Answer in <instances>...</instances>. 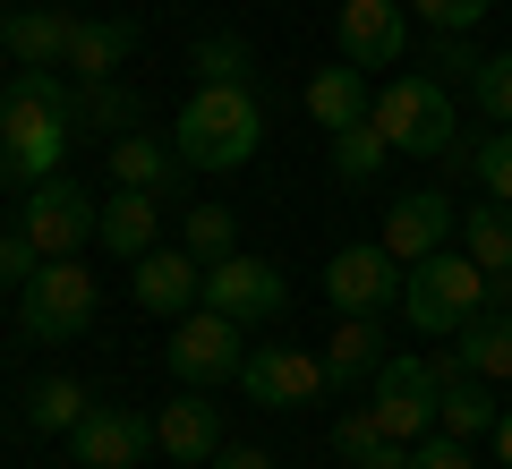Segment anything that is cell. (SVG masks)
<instances>
[{
	"instance_id": "1",
	"label": "cell",
	"mask_w": 512,
	"mask_h": 469,
	"mask_svg": "<svg viewBox=\"0 0 512 469\" xmlns=\"http://www.w3.org/2000/svg\"><path fill=\"white\" fill-rule=\"evenodd\" d=\"M77 145V77L69 69H18L0 86V188H35L69 163Z\"/></svg>"
},
{
	"instance_id": "2",
	"label": "cell",
	"mask_w": 512,
	"mask_h": 469,
	"mask_svg": "<svg viewBox=\"0 0 512 469\" xmlns=\"http://www.w3.org/2000/svg\"><path fill=\"white\" fill-rule=\"evenodd\" d=\"M171 145H180L188 171H248L256 145H265V103L256 86H197L171 120Z\"/></svg>"
},
{
	"instance_id": "3",
	"label": "cell",
	"mask_w": 512,
	"mask_h": 469,
	"mask_svg": "<svg viewBox=\"0 0 512 469\" xmlns=\"http://www.w3.org/2000/svg\"><path fill=\"white\" fill-rule=\"evenodd\" d=\"M478 307H487V273H478L470 248L419 256V265H410V282H402V316L419 325V342H453Z\"/></svg>"
},
{
	"instance_id": "4",
	"label": "cell",
	"mask_w": 512,
	"mask_h": 469,
	"mask_svg": "<svg viewBox=\"0 0 512 469\" xmlns=\"http://www.w3.org/2000/svg\"><path fill=\"white\" fill-rule=\"evenodd\" d=\"M367 120L384 128L393 154H419V163H444L453 154V86L444 77H384Z\"/></svg>"
},
{
	"instance_id": "5",
	"label": "cell",
	"mask_w": 512,
	"mask_h": 469,
	"mask_svg": "<svg viewBox=\"0 0 512 469\" xmlns=\"http://www.w3.org/2000/svg\"><path fill=\"white\" fill-rule=\"evenodd\" d=\"M94 307H103L94 273L77 256H43V273L18 290V325H26V342H77L94 325Z\"/></svg>"
},
{
	"instance_id": "6",
	"label": "cell",
	"mask_w": 512,
	"mask_h": 469,
	"mask_svg": "<svg viewBox=\"0 0 512 469\" xmlns=\"http://www.w3.org/2000/svg\"><path fill=\"white\" fill-rule=\"evenodd\" d=\"M248 325H231V316H214V307H188L180 325H171V342H163V359H171V376L180 384H239V367H248Z\"/></svg>"
},
{
	"instance_id": "7",
	"label": "cell",
	"mask_w": 512,
	"mask_h": 469,
	"mask_svg": "<svg viewBox=\"0 0 512 469\" xmlns=\"http://www.w3.org/2000/svg\"><path fill=\"white\" fill-rule=\"evenodd\" d=\"M444 367H453V359H384V367H376V393H367V410H376V427L393 435V444H419V435L436 427Z\"/></svg>"
},
{
	"instance_id": "8",
	"label": "cell",
	"mask_w": 512,
	"mask_h": 469,
	"mask_svg": "<svg viewBox=\"0 0 512 469\" xmlns=\"http://www.w3.org/2000/svg\"><path fill=\"white\" fill-rule=\"evenodd\" d=\"M205 307L256 333V325H274L282 307H291V282H282V265H274V256H248V248H231L222 265H205Z\"/></svg>"
},
{
	"instance_id": "9",
	"label": "cell",
	"mask_w": 512,
	"mask_h": 469,
	"mask_svg": "<svg viewBox=\"0 0 512 469\" xmlns=\"http://www.w3.org/2000/svg\"><path fill=\"white\" fill-rule=\"evenodd\" d=\"M94 222H103V205H94L69 171H52V180H35V188L18 197V231L35 239L43 256H77V248L94 239Z\"/></svg>"
},
{
	"instance_id": "10",
	"label": "cell",
	"mask_w": 512,
	"mask_h": 469,
	"mask_svg": "<svg viewBox=\"0 0 512 469\" xmlns=\"http://www.w3.org/2000/svg\"><path fill=\"white\" fill-rule=\"evenodd\" d=\"M325 384H333L325 359H316V350H299V342H256L248 367H239V393H248L256 410H308Z\"/></svg>"
},
{
	"instance_id": "11",
	"label": "cell",
	"mask_w": 512,
	"mask_h": 469,
	"mask_svg": "<svg viewBox=\"0 0 512 469\" xmlns=\"http://www.w3.org/2000/svg\"><path fill=\"white\" fill-rule=\"evenodd\" d=\"M402 282H410V265L384 239H359V248H342L325 265V299L342 307V316H384V307L402 299Z\"/></svg>"
},
{
	"instance_id": "12",
	"label": "cell",
	"mask_w": 512,
	"mask_h": 469,
	"mask_svg": "<svg viewBox=\"0 0 512 469\" xmlns=\"http://www.w3.org/2000/svg\"><path fill=\"white\" fill-rule=\"evenodd\" d=\"M77 469H137L154 452V410H128V401H94L86 418L69 427Z\"/></svg>"
},
{
	"instance_id": "13",
	"label": "cell",
	"mask_w": 512,
	"mask_h": 469,
	"mask_svg": "<svg viewBox=\"0 0 512 469\" xmlns=\"http://www.w3.org/2000/svg\"><path fill=\"white\" fill-rule=\"evenodd\" d=\"M333 43H342L350 69H393L410 52V9L402 0H342V18H333Z\"/></svg>"
},
{
	"instance_id": "14",
	"label": "cell",
	"mask_w": 512,
	"mask_h": 469,
	"mask_svg": "<svg viewBox=\"0 0 512 469\" xmlns=\"http://www.w3.org/2000/svg\"><path fill=\"white\" fill-rule=\"evenodd\" d=\"M128 299L146 307V316H171V325H180L188 307H205V256H188V248L137 256V265H128Z\"/></svg>"
},
{
	"instance_id": "15",
	"label": "cell",
	"mask_w": 512,
	"mask_h": 469,
	"mask_svg": "<svg viewBox=\"0 0 512 469\" xmlns=\"http://www.w3.org/2000/svg\"><path fill=\"white\" fill-rule=\"evenodd\" d=\"M154 452H171L180 469H205L222 452V410H214L205 384H180V393L154 410Z\"/></svg>"
},
{
	"instance_id": "16",
	"label": "cell",
	"mask_w": 512,
	"mask_h": 469,
	"mask_svg": "<svg viewBox=\"0 0 512 469\" xmlns=\"http://www.w3.org/2000/svg\"><path fill=\"white\" fill-rule=\"evenodd\" d=\"M453 231H461V214H453V197H444V188H410V197L384 205V248L402 256V265L453 248Z\"/></svg>"
},
{
	"instance_id": "17",
	"label": "cell",
	"mask_w": 512,
	"mask_h": 469,
	"mask_svg": "<svg viewBox=\"0 0 512 469\" xmlns=\"http://www.w3.org/2000/svg\"><path fill=\"white\" fill-rule=\"evenodd\" d=\"M180 180H188V163H180V145H171V137H146V128L111 137V188H146V197H171Z\"/></svg>"
},
{
	"instance_id": "18",
	"label": "cell",
	"mask_w": 512,
	"mask_h": 469,
	"mask_svg": "<svg viewBox=\"0 0 512 469\" xmlns=\"http://www.w3.org/2000/svg\"><path fill=\"white\" fill-rule=\"evenodd\" d=\"M444 359H453L461 376H478V384H512V307H478L470 325L453 333Z\"/></svg>"
},
{
	"instance_id": "19",
	"label": "cell",
	"mask_w": 512,
	"mask_h": 469,
	"mask_svg": "<svg viewBox=\"0 0 512 469\" xmlns=\"http://www.w3.org/2000/svg\"><path fill=\"white\" fill-rule=\"evenodd\" d=\"M128 52H137V26H128V18H77V26H69V60H60V69H69L77 86H103V77L128 69Z\"/></svg>"
},
{
	"instance_id": "20",
	"label": "cell",
	"mask_w": 512,
	"mask_h": 469,
	"mask_svg": "<svg viewBox=\"0 0 512 469\" xmlns=\"http://www.w3.org/2000/svg\"><path fill=\"white\" fill-rule=\"evenodd\" d=\"M94 239H103L111 256H128V265H137V256L163 248V205H154L146 188H111V197H103V222H94Z\"/></svg>"
},
{
	"instance_id": "21",
	"label": "cell",
	"mask_w": 512,
	"mask_h": 469,
	"mask_svg": "<svg viewBox=\"0 0 512 469\" xmlns=\"http://www.w3.org/2000/svg\"><path fill=\"white\" fill-rule=\"evenodd\" d=\"M367 111H376V94H367V69H350V60H333V69L308 77V120L325 128V137H342V128H359Z\"/></svg>"
},
{
	"instance_id": "22",
	"label": "cell",
	"mask_w": 512,
	"mask_h": 469,
	"mask_svg": "<svg viewBox=\"0 0 512 469\" xmlns=\"http://www.w3.org/2000/svg\"><path fill=\"white\" fill-rule=\"evenodd\" d=\"M69 9H18V18H9V60H18V69H60V60H69Z\"/></svg>"
},
{
	"instance_id": "23",
	"label": "cell",
	"mask_w": 512,
	"mask_h": 469,
	"mask_svg": "<svg viewBox=\"0 0 512 469\" xmlns=\"http://www.w3.org/2000/svg\"><path fill=\"white\" fill-rule=\"evenodd\" d=\"M495 384H478V376H461V367H444V401H436V427L444 435H461V444H470V435H495Z\"/></svg>"
},
{
	"instance_id": "24",
	"label": "cell",
	"mask_w": 512,
	"mask_h": 469,
	"mask_svg": "<svg viewBox=\"0 0 512 469\" xmlns=\"http://www.w3.org/2000/svg\"><path fill=\"white\" fill-rule=\"evenodd\" d=\"M128 128H146V103L103 77V86H77V137H128Z\"/></svg>"
},
{
	"instance_id": "25",
	"label": "cell",
	"mask_w": 512,
	"mask_h": 469,
	"mask_svg": "<svg viewBox=\"0 0 512 469\" xmlns=\"http://www.w3.org/2000/svg\"><path fill=\"white\" fill-rule=\"evenodd\" d=\"M384 359H393V350H384L376 316H342V333L325 342V376H333V384H359V376H376Z\"/></svg>"
},
{
	"instance_id": "26",
	"label": "cell",
	"mask_w": 512,
	"mask_h": 469,
	"mask_svg": "<svg viewBox=\"0 0 512 469\" xmlns=\"http://www.w3.org/2000/svg\"><path fill=\"white\" fill-rule=\"evenodd\" d=\"M461 248L478 256V273H512V205H470L461 214Z\"/></svg>"
},
{
	"instance_id": "27",
	"label": "cell",
	"mask_w": 512,
	"mask_h": 469,
	"mask_svg": "<svg viewBox=\"0 0 512 469\" xmlns=\"http://www.w3.org/2000/svg\"><path fill=\"white\" fill-rule=\"evenodd\" d=\"M86 410H94V401H86V384H77V376H43L35 393H26V427H35V435H69Z\"/></svg>"
},
{
	"instance_id": "28",
	"label": "cell",
	"mask_w": 512,
	"mask_h": 469,
	"mask_svg": "<svg viewBox=\"0 0 512 469\" xmlns=\"http://www.w3.org/2000/svg\"><path fill=\"white\" fill-rule=\"evenodd\" d=\"M188 69H197V86H256V52L239 35H197Z\"/></svg>"
},
{
	"instance_id": "29",
	"label": "cell",
	"mask_w": 512,
	"mask_h": 469,
	"mask_svg": "<svg viewBox=\"0 0 512 469\" xmlns=\"http://www.w3.org/2000/svg\"><path fill=\"white\" fill-rule=\"evenodd\" d=\"M384 154H393V145H384V128H376V120L342 128V137H333V180H342V188H367V180L384 171Z\"/></svg>"
},
{
	"instance_id": "30",
	"label": "cell",
	"mask_w": 512,
	"mask_h": 469,
	"mask_svg": "<svg viewBox=\"0 0 512 469\" xmlns=\"http://www.w3.org/2000/svg\"><path fill=\"white\" fill-rule=\"evenodd\" d=\"M180 248H188V256H205V265H222V256L239 248L231 205H188V214H180Z\"/></svg>"
},
{
	"instance_id": "31",
	"label": "cell",
	"mask_w": 512,
	"mask_h": 469,
	"mask_svg": "<svg viewBox=\"0 0 512 469\" xmlns=\"http://www.w3.org/2000/svg\"><path fill=\"white\" fill-rule=\"evenodd\" d=\"M470 94H478V111H487L495 128H512V43H504V52H487V60H478Z\"/></svg>"
},
{
	"instance_id": "32",
	"label": "cell",
	"mask_w": 512,
	"mask_h": 469,
	"mask_svg": "<svg viewBox=\"0 0 512 469\" xmlns=\"http://www.w3.org/2000/svg\"><path fill=\"white\" fill-rule=\"evenodd\" d=\"M470 171H478V188H487L495 205H512V128H495L487 145L470 154Z\"/></svg>"
},
{
	"instance_id": "33",
	"label": "cell",
	"mask_w": 512,
	"mask_h": 469,
	"mask_svg": "<svg viewBox=\"0 0 512 469\" xmlns=\"http://www.w3.org/2000/svg\"><path fill=\"white\" fill-rule=\"evenodd\" d=\"M427 18V35H470L478 18H495V0H410Z\"/></svg>"
},
{
	"instance_id": "34",
	"label": "cell",
	"mask_w": 512,
	"mask_h": 469,
	"mask_svg": "<svg viewBox=\"0 0 512 469\" xmlns=\"http://www.w3.org/2000/svg\"><path fill=\"white\" fill-rule=\"evenodd\" d=\"M35 273H43V248L26 231H0V290H26Z\"/></svg>"
},
{
	"instance_id": "35",
	"label": "cell",
	"mask_w": 512,
	"mask_h": 469,
	"mask_svg": "<svg viewBox=\"0 0 512 469\" xmlns=\"http://www.w3.org/2000/svg\"><path fill=\"white\" fill-rule=\"evenodd\" d=\"M410 469H470V444L444 435V427H427L419 444H410Z\"/></svg>"
},
{
	"instance_id": "36",
	"label": "cell",
	"mask_w": 512,
	"mask_h": 469,
	"mask_svg": "<svg viewBox=\"0 0 512 469\" xmlns=\"http://www.w3.org/2000/svg\"><path fill=\"white\" fill-rule=\"evenodd\" d=\"M367 444H384V427H376V410H342V418H333V452H342V461H359Z\"/></svg>"
},
{
	"instance_id": "37",
	"label": "cell",
	"mask_w": 512,
	"mask_h": 469,
	"mask_svg": "<svg viewBox=\"0 0 512 469\" xmlns=\"http://www.w3.org/2000/svg\"><path fill=\"white\" fill-rule=\"evenodd\" d=\"M478 60H487V52H470L461 35H436V69H427V77H461V86H470V77H478Z\"/></svg>"
},
{
	"instance_id": "38",
	"label": "cell",
	"mask_w": 512,
	"mask_h": 469,
	"mask_svg": "<svg viewBox=\"0 0 512 469\" xmlns=\"http://www.w3.org/2000/svg\"><path fill=\"white\" fill-rule=\"evenodd\" d=\"M350 469H410V444H393V435H384V444H367Z\"/></svg>"
},
{
	"instance_id": "39",
	"label": "cell",
	"mask_w": 512,
	"mask_h": 469,
	"mask_svg": "<svg viewBox=\"0 0 512 469\" xmlns=\"http://www.w3.org/2000/svg\"><path fill=\"white\" fill-rule=\"evenodd\" d=\"M205 469H274V452H256V444H222Z\"/></svg>"
},
{
	"instance_id": "40",
	"label": "cell",
	"mask_w": 512,
	"mask_h": 469,
	"mask_svg": "<svg viewBox=\"0 0 512 469\" xmlns=\"http://www.w3.org/2000/svg\"><path fill=\"white\" fill-rule=\"evenodd\" d=\"M495 461H504V469H512V410H504V418H495Z\"/></svg>"
},
{
	"instance_id": "41",
	"label": "cell",
	"mask_w": 512,
	"mask_h": 469,
	"mask_svg": "<svg viewBox=\"0 0 512 469\" xmlns=\"http://www.w3.org/2000/svg\"><path fill=\"white\" fill-rule=\"evenodd\" d=\"M487 307H512V273H487Z\"/></svg>"
},
{
	"instance_id": "42",
	"label": "cell",
	"mask_w": 512,
	"mask_h": 469,
	"mask_svg": "<svg viewBox=\"0 0 512 469\" xmlns=\"http://www.w3.org/2000/svg\"><path fill=\"white\" fill-rule=\"evenodd\" d=\"M0 52H9V18H0Z\"/></svg>"
},
{
	"instance_id": "43",
	"label": "cell",
	"mask_w": 512,
	"mask_h": 469,
	"mask_svg": "<svg viewBox=\"0 0 512 469\" xmlns=\"http://www.w3.org/2000/svg\"><path fill=\"white\" fill-rule=\"evenodd\" d=\"M504 9H512V0H504Z\"/></svg>"
}]
</instances>
